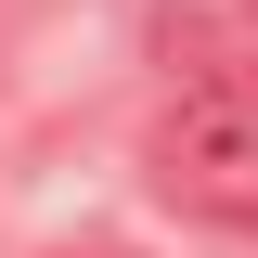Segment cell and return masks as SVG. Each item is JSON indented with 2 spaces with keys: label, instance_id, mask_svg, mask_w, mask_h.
Returning a JSON list of instances; mask_svg holds the SVG:
<instances>
[{
  "label": "cell",
  "instance_id": "obj_1",
  "mask_svg": "<svg viewBox=\"0 0 258 258\" xmlns=\"http://www.w3.org/2000/svg\"><path fill=\"white\" fill-rule=\"evenodd\" d=\"M142 168H155V194L181 220L258 232V78H194V91L155 116Z\"/></svg>",
  "mask_w": 258,
  "mask_h": 258
},
{
  "label": "cell",
  "instance_id": "obj_2",
  "mask_svg": "<svg viewBox=\"0 0 258 258\" xmlns=\"http://www.w3.org/2000/svg\"><path fill=\"white\" fill-rule=\"evenodd\" d=\"M39 258H142V245H39Z\"/></svg>",
  "mask_w": 258,
  "mask_h": 258
}]
</instances>
